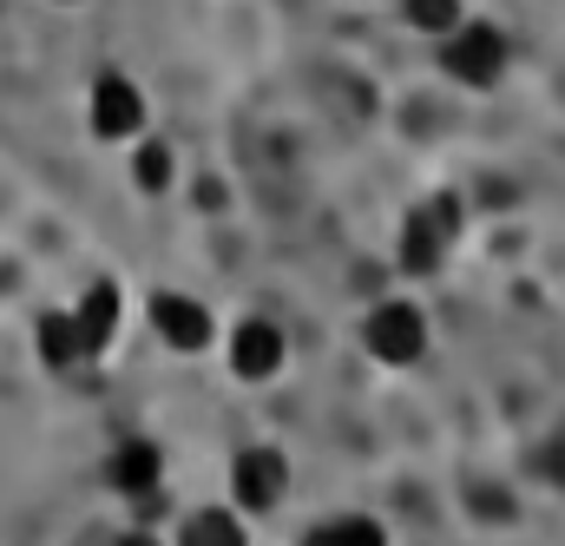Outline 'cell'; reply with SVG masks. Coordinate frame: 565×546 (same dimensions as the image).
<instances>
[{
    "instance_id": "obj_4",
    "label": "cell",
    "mask_w": 565,
    "mask_h": 546,
    "mask_svg": "<svg viewBox=\"0 0 565 546\" xmlns=\"http://www.w3.org/2000/svg\"><path fill=\"white\" fill-rule=\"evenodd\" d=\"M151 329H158V343H164L171 356H204V349L217 343L211 309H204L198 296H184V290H158V296H151Z\"/></svg>"
},
{
    "instance_id": "obj_5",
    "label": "cell",
    "mask_w": 565,
    "mask_h": 546,
    "mask_svg": "<svg viewBox=\"0 0 565 546\" xmlns=\"http://www.w3.org/2000/svg\"><path fill=\"white\" fill-rule=\"evenodd\" d=\"M86 119H93V138L126 145V138L145 133V93L126 73H99L93 80V99H86Z\"/></svg>"
},
{
    "instance_id": "obj_9",
    "label": "cell",
    "mask_w": 565,
    "mask_h": 546,
    "mask_svg": "<svg viewBox=\"0 0 565 546\" xmlns=\"http://www.w3.org/2000/svg\"><path fill=\"white\" fill-rule=\"evenodd\" d=\"M73 323H79L86 356H106L113 336H119V290H113V283H93V290L73 303Z\"/></svg>"
},
{
    "instance_id": "obj_15",
    "label": "cell",
    "mask_w": 565,
    "mask_h": 546,
    "mask_svg": "<svg viewBox=\"0 0 565 546\" xmlns=\"http://www.w3.org/2000/svg\"><path fill=\"white\" fill-rule=\"evenodd\" d=\"M533 474H540V481H553V487H565V441L533 448Z\"/></svg>"
},
{
    "instance_id": "obj_14",
    "label": "cell",
    "mask_w": 565,
    "mask_h": 546,
    "mask_svg": "<svg viewBox=\"0 0 565 546\" xmlns=\"http://www.w3.org/2000/svg\"><path fill=\"white\" fill-rule=\"evenodd\" d=\"M402 13H408L415 33H434V40L460 27V0H402Z\"/></svg>"
},
{
    "instance_id": "obj_8",
    "label": "cell",
    "mask_w": 565,
    "mask_h": 546,
    "mask_svg": "<svg viewBox=\"0 0 565 546\" xmlns=\"http://www.w3.org/2000/svg\"><path fill=\"white\" fill-rule=\"evenodd\" d=\"M106 481L119 487V494H158V481H164V454H158V441H119L113 448V461H106Z\"/></svg>"
},
{
    "instance_id": "obj_11",
    "label": "cell",
    "mask_w": 565,
    "mask_h": 546,
    "mask_svg": "<svg viewBox=\"0 0 565 546\" xmlns=\"http://www.w3.org/2000/svg\"><path fill=\"white\" fill-rule=\"evenodd\" d=\"M302 546H388V527H382V521H369V514H342V521L309 527Z\"/></svg>"
},
{
    "instance_id": "obj_1",
    "label": "cell",
    "mask_w": 565,
    "mask_h": 546,
    "mask_svg": "<svg viewBox=\"0 0 565 546\" xmlns=\"http://www.w3.org/2000/svg\"><path fill=\"white\" fill-rule=\"evenodd\" d=\"M460 218H467V204L454 198V191H434L427 204H415L408 218H402V271L408 276H434L447 264V251H454V238H460Z\"/></svg>"
},
{
    "instance_id": "obj_7",
    "label": "cell",
    "mask_w": 565,
    "mask_h": 546,
    "mask_svg": "<svg viewBox=\"0 0 565 546\" xmlns=\"http://www.w3.org/2000/svg\"><path fill=\"white\" fill-rule=\"evenodd\" d=\"M282 363H289V343H282V329L270 316H244L231 329V376L237 382H270Z\"/></svg>"
},
{
    "instance_id": "obj_13",
    "label": "cell",
    "mask_w": 565,
    "mask_h": 546,
    "mask_svg": "<svg viewBox=\"0 0 565 546\" xmlns=\"http://www.w3.org/2000/svg\"><path fill=\"white\" fill-rule=\"evenodd\" d=\"M171 145L164 138H139V158H132V178H139V191H171Z\"/></svg>"
},
{
    "instance_id": "obj_10",
    "label": "cell",
    "mask_w": 565,
    "mask_h": 546,
    "mask_svg": "<svg viewBox=\"0 0 565 546\" xmlns=\"http://www.w3.org/2000/svg\"><path fill=\"white\" fill-rule=\"evenodd\" d=\"M40 363H46V369H73V363H86V343H79L73 309L40 316Z\"/></svg>"
},
{
    "instance_id": "obj_3",
    "label": "cell",
    "mask_w": 565,
    "mask_h": 546,
    "mask_svg": "<svg viewBox=\"0 0 565 546\" xmlns=\"http://www.w3.org/2000/svg\"><path fill=\"white\" fill-rule=\"evenodd\" d=\"M362 349L382 363V369H408L427 356V316L422 303H375L369 323H362Z\"/></svg>"
},
{
    "instance_id": "obj_17",
    "label": "cell",
    "mask_w": 565,
    "mask_h": 546,
    "mask_svg": "<svg viewBox=\"0 0 565 546\" xmlns=\"http://www.w3.org/2000/svg\"><path fill=\"white\" fill-rule=\"evenodd\" d=\"M60 7H79V0H60Z\"/></svg>"
},
{
    "instance_id": "obj_16",
    "label": "cell",
    "mask_w": 565,
    "mask_h": 546,
    "mask_svg": "<svg viewBox=\"0 0 565 546\" xmlns=\"http://www.w3.org/2000/svg\"><path fill=\"white\" fill-rule=\"evenodd\" d=\"M119 546H164V540H158V534H145V527H139V534H126Z\"/></svg>"
},
{
    "instance_id": "obj_12",
    "label": "cell",
    "mask_w": 565,
    "mask_h": 546,
    "mask_svg": "<svg viewBox=\"0 0 565 546\" xmlns=\"http://www.w3.org/2000/svg\"><path fill=\"white\" fill-rule=\"evenodd\" d=\"M178 546H244V521H237L231 507H204V514L184 521Z\"/></svg>"
},
{
    "instance_id": "obj_2",
    "label": "cell",
    "mask_w": 565,
    "mask_h": 546,
    "mask_svg": "<svg viewBox=\"0 0 565 546\" xmlns=\"http://www.w3.org/2000/svg\"><path fill=\"white\" fill-rule=\"evenodd\" d=\"M440 66H447V80L487 93L507 73V33L493 20H460L454 33H440Z\"/></svg>"
},
{
    "instance_id": "obj_6",
    "label": "cell",
    "mask_w": 565,
    "mask_h": 546,
    "mask_svg": "<svg viewBox=\"0 0 565 546\" xmlns=\"http://www.w3.org/2000/svg\"><path fill=\"white\" fill-rule=\"evenodd\" d=\"M282 494H289V461H282L277 448H244L231 461V501L244 514H270Z\"/></svg>"
}]
</instances>
